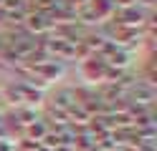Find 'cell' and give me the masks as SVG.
Segmentation results:
<instances>
[{"label":"cell","instance_id":"6da1fadb","mask_svg":"<svg viewBox=\"0 0 157 151\" xmlns=\"http://www.w3.org/2000/svg\"><path fill=\"white\" fill-rule=\"evenodd\" d=\"M155 98H157L155 86L144 83V81H134V83L127 88V93H124V101H127V103H134V106H147V108L155 103Z\"/></svg>","mask_w":157,"mask_h":151},{"label":"cell","instance_id":"7a4b0ae2","mask_svg":"<svg viewBox=\"0 0 157 151\" xmlns=\"http://www.w3.org/2000/svg\"><path fill=\"white\" fill-rule=\"evenodd\" d=\"M23 30L28 35H33V38H46V35H51L53 23L48 20V15L36 13V10H28L25 18H23Z\"/></svg>","mask_w":157,"mask_h":151},{"label":"cell","instance_id":"3957f363","mask_svg":"<svg viewBox=\"0 0 157 151\" xmlns=\"http://www.w3.org/2000/svg\"><path fill=\"white\" fill-rule=\"evenodd\" d=\"M147 10H142L140 5H132V8H122V10H117L114 18H112V23L114 25H122V28H137L140 30L144 25V20H147Z\"/></svg>","mask_w":157,"mask_h":151},{"label":"cell","instance_id":"277c9868","mask_svg":"<svg viewBox=\"0 0 157 151\" xmlns=\"http://www.w3.org/2000/svg\"><path fill=\"white\" fill-rule=\"evenodd\" d=\"M104 73H106V63H104V58H99V56H91L89 60L81 63V76H84V81H89V83L104 81Z\"/></svg>","mask_w":157,"mask_h":151},{"label":"cell","instance_id":"5b68a950","mask_svg":"<svg viewBox=\"0 0 157 151\" xmlns=\"http://www.w3.org/2000/svg\"><path fill=\"white\" fill-rule=\"evenodd\" d=\"M0 101L10 103L15 108H21L25 101H23V91H21V83L18 81H8V83H0Z\"/></svg>","mask_w":157,"mask_h":151},{"label":"cell","instance_id":"8992f818","mask_svg":"<svg viewBox=\"0 0 157 151\" xmlns=\"http://www.w3.org/2000/svg\"><path fill=\"white\" fill-rule=\"evenodd\" d=\"M51 106H53V108H61V111H68V108L78 106V103H76V91H74V88H58L56 93H53Z\"/></svg>","mask_w":157,"mask_h":151},{"label":"cell","instance_id":"52a82bcc","mask_svg":"<svg viewBox=\"0 0 157 151\" xmlns=\"http://www.w3.org/2000/svg\"><path fill=\"white\" fill-rule=\"evenodd\" d=\"M10 118H15V126H21V128L36 124V121H41V116H38L36 106H21V108H15V113H13Z\"/></svg>","mask_w":157,"mask_h":151},{"label":"cell","instance_id":"ba28073f","mask_svg":"<svg viewBox=\"0 0 157 151\" xmlns=\"http://www.w3.org/2000/svg\"><path fill=\"white\" fill-rule=\"evenodd\" d=\"M104 63L109 66V68H119V70H127V68H129V53H127L124 48H119V45H117V48L112 50V53L104 58Z\"/></svg>","mask_w":157,"mask_h":151},{"label":"cell","instance_id":"9c48e42d","mask_svg":"<svg viewBox=\"0 0 157 151\" xmlns=\"http://www.w3.org/2000/svg\"><path fill=\"white\" fill-rule=\"evenodd\" d=\"M48 134V126H46V121L41 118V121H36V124H31V126H25L23 128V138H28V141H33V144H38L43 136Z\"/></svg>","mask_w":157,"mask_h":151},{"label":"cell","instance_id":"30bf717a","mask_svg":"<svg viewBox=\"0 0 157 151\" xmlns=\"http://www.w3.org/2000/svg\"><path fill=\"white\" fill-rule=\"evenodd\" d=\"M0 10H3V15H8V13H21V10H28V8L23 0H3Z\"/></svg>","mask_w":157,"mask_h":151},{"label":"cell","instance_id":"8fae6325","mask_svg":"<svg viewBox=\"0 0 157 151\" xmlns=\"http://www.w3.org/2000/svg\"><path fill=\"white\" fill-rule=\"evenodd\" d=\"M10 45H13V35L10 33H0V56H3L5 50H10Z\"/></svg>","mask_w":157,"mask_h":151},{"label":"cell","instance_id":"7c38bea8","mask_svg":"<svg viewBox=\"0 0 157 151\" xmlns=\"http://www.w3.org/2000/svg\"><path fill=\"white\" fill-rule=\"evenodd\" d=\"M132 151H157V144L155 141H140L132 146Z\"/></svg>","mask_w":157,"mask_h":151},{"label":"cell","instance_id":"4fadbf2b","mask_svg":"<svg viewBox=\"0 0 157 151\" xmlns=\"http://www.w3.org/2000/svg\"><path fill=\"white\" fill-rule=\"evenodd\" d=\"M53 151H74V146H66V144H58Z\"/></svg>","mask_w":157,"mask_h":151},{"label":"cell","instance_id":"5bb4252c","mask_svg":"<svg viewBox=\"0 0 157 151\" xmlns=\"http://www.w3.org/2000/svg\"><path fill=\"white\" fill-rule=\"evenodd\" d=\"M0 23H5V15H3V10H0Z\"/></svg>","mask_w":157,"mask_h":151},{"label":"cell","instance_id":"9a60e30c","mask_svg":"<svg viewBox=\"0 0 157 151\" xmlns=\"http://www.w3.org/2000/svg\"><path fill=\"white\" fill-rule=\"evenodd\" d=\"M0 5H3V0H0Z\"/></svg>","mask_w":157,"mask_h":151}]
</instances>
